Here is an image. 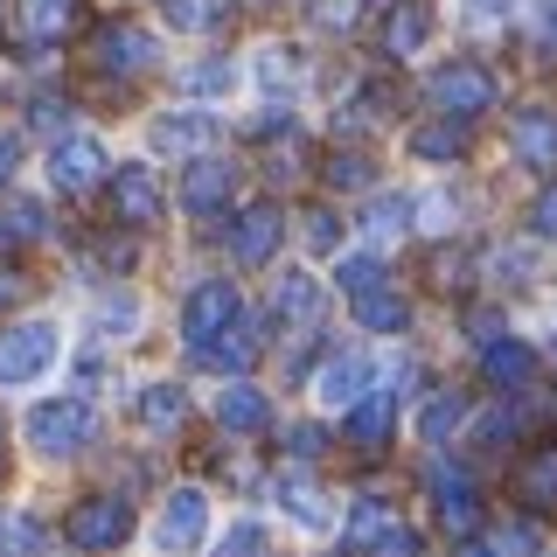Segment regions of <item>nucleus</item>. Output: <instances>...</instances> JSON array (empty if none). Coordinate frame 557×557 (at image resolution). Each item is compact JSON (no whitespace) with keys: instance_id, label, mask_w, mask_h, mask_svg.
Wrapping results in <instances>:
<instances>
[{"instance_id":"1","label":"nucleus","mask_w":557,"mask_h":557,"mask_svg":"<svg viewBox=\"0 0 557 557\" xmlns=\"http://www.w3.org/2000/svg\"><path fill=\"white\" fill-rule=\"evenodd\" d=\"M84 440H91V405H84V397H49V405L28 411V446L49 453V460L77 453Z\"/></svg>"},{"instance_id":"2","label":"nucleus","mask_w":557,"mask_h":557,"mask_svg":"<svg viewBox=\"0 0 557 557\" xmlns=\"http://www.w3.org/2000/svg\"><path fill=\"white\" fill-rule=\"evenodd\" d=\"M231 321H237V286H231V278H209V286H196L182 300V342H188V356H202V348L216 342Z\"/></svg>"},{"instance_id":"3","label":"nucleus","mask_w":557,"mask_h":557,"mask_svg":"<svg viewBox=\"0 0 557 557\" xmlns=\"http://www.w3.org/2000/svg\"><path fill=\"white\" fill-rule=\"evenodd\" d=\"M49 182H57L63 196H91L98 182H112V153H104V139H91V133L57 139V153H49Z\"/></svg>"},{"instance_id":"4","label":"nucleus","mask_w":557,"mask_h":557,"mask_svg":"<svg viewBox=\"0 0 557 557\" xmlns=\"http://www.w3.org/2000/svg\"><path fill=\"white\" fill-rule=\"evenodd\" d=\"M63 536L77 550H119L133 536V509H126V502H112V495H91V502H77V509H70Z\"/></svg>"},{"instance_id":"5","label":"nucleus","mask_w":557,"mask_h":557,"mask_svg":"<svg viewBox=\"0 0 557 557\" xmlns=\"http://www.w3.org/2000/svg\"><path fill=\"white\" fill-rule=\"evenodd\" d=\"M432 104L453 119H474V112H495V77L481 63H440L432 70Z\"/></svg>"},{"instance_id":"6","label":"nucleus","mask_w":557,"mask_h":557,"mask_svg":"<svg viewBox=\"0 0 557 557\" xmlns=\"http://www.w3.org/2000/svg\"><path fill=\"white\" fill-rule=\"evenodd\" d=\"M57 362V327L49 321H22L0 335V383H28Z\"/></svg>"},{"instance_id":"7","label":"nucleus","mask_w":557,"mask_h":557,"mask_svg":"<svg viewBox=\"0 0 557 557\" xmlns=\"http://www.w3.org/2000/svg\"><path fill=\"white\" fill-rule=\"evenodd\" d=\"M91 57H98V70H112V77H139V70H153V35L139 28V22H104L98 35H91Z\"/></svg>"},{"instance_id":"8","label":"nucleus","mask_w":557,"mask_h":557,"mask_svg":"<svg viewBox=\"0 0 557 557\" xmlns=\"http://www.w3.org/2000/svg\"><path fill=\"white\" fill-rule=\"evenodd\" d=\"M112 209H119V223H126V231H147V223L161 216V174H153L147 161L112 168Z\"/></svg>"},{"instance_id":"9","label":"nucleus","mask_w":557,"mask_h":557,"mask_svg":"<svg viewBox=\"0 0 557 557\" xmlns=\"http://www.w3.org/2000/svg\"><path fill=\"white\" fill-rule=\"evenodd\" d=\"M432 502H440V530L446 536H474L481 530V495H474V481L460 474V467H432Z\"/></svg>"},{"instance_id":"10","label":"nucleus","mask_w":557,"mask_h":557,"mask_svg":"<svg viewBox=\"0 0 557 557\" xmlns=\"http://www.w3.org/2000/svg\"><path fill=\"white\" fill-rule=\"evenodd\" d=\"M278 244H286V216H278V202H251L237 216V231H231V251L244 258V265H265V258H278Z\"/></svg>"},{"instance_id":"11","label":"nucleus","mask_w":557,"mask_h":557,"mask_svg":"<svg viewBox=\"0 0 557 557\" xmlns=\"http://www.w3.org/2000/svg\"><path fill=\"white\" fill-rule=\"evenodd\" d=\"M223 202H231V168L209 161V153H196V168L182 174V209L196 223H223Z\"/></svg>"},{"instance_id":"12","label":"nucleus","mask_w":557,"mask_h":557,"mask_svg":"<svg viewBox=\"0 0 557 557\" xmlns=\"http://www.w3.org/2000/svg\"><path fill=\"white\" fill-rule=\"evenodd\" d=\"M202 530H209V495H202V487H174L168 509H161V530H153L161 550H196Z\"/></svg>"},{"instance_id":"13","label":"nucleus","mask_w":557,"mask_h":557,"mask_svg":"<svg viewBox=\"0 0 557 557\" xmlns=\"http://www.w3.org/2000/svg\"><path fill=\"white\" fill-rule=\"evenodd\" d=\"M509 495L522 509H557V446H530L509 467Z\"/></svg>"},{"instance_id":"14","label":"nucleus","mask_w":557,"mask_h":557,"mask_svg":"<svg viewBox=\"0 0 557 557\" xmlns=\"http://www.w3.org/2000/svg\"><path fill=\"white\" fill-rule=\"evenodd\" d=\"M509 147L522 168H557V112L550 104H530V112L509 119Z\"/></svg>"},{"instance_id":"15","label":"nucleus","mask_w":557,"mask_h":557,"mask_svg":"<svg viewBox=\"0 0 557 557\" xmlns=\"http://www.w3.org/2000/svg\"><path fill=\"white\" fill-rule=\"evenodd\" d=\"M391 432H397V391H362L356 411H348V446L383 453V446H391Z\"/></svg>"},{"instance_id":"16","label":"nucleus","mask_w":557,"mask_h":557,"mask_svg":"<svg viewBox=\"0 0 557 557\" xmlns=\"http://www.w3.org/2000/svg\"><path fill=\"white\" fill-rule=\"evenodd\" d=\"M258 348H265V321H244V313H237V321L223 327V335L209 342L196 362H209V370H231V376H237V370H251Z\"/></svg>"},{"instance_id":"17","label":"nucleus","mask_w":557,"mask_h":557,"mask_svg":"<svg viewBox=\"0 0 557 557\" xmlns=\"http://www.w3.org/2000/svg\"><path fill=\"white\" fill-rule=\"evenodd\" d=\"M272 313H278L286 327H300V335H313V327H321V313H327V300H321V278L286 272V278H278V300H272Z\"/></svg>"},{"instance_id":"18","label":"nucleus","mask_w":557,"mask_h":557,"mask_svg":"<svg viewBox=\"0 0 557 557\" xmlns=\"http://www.w3.org/2000/svg\"><path fill=\"white\" fill-rule=\"evenodd\" d=\"M425 42H432V0H397L383 14V49L391 57H418Z\"/></svg>"},{"instance_id":"19","label":"nucleus","mask_w":557,"mask_h":557,"mask_svg":"<svg viewBox=\"0 0 557 557\" xmlns=\"http://www.w3.org/2000/svg\"><path fill=\"white\" fill-rule=\"evenodd\" d=\"M209 139H216V112H168L161 126H153V153H202Z\"/></svg>"},{"instance_id":"20","label":"nucleus","mask_w":557,"mask_h":557,"mask_svg":"<svg viewBox=\"0 0 557 557\" xmlns=\"http://www.w3.org/2000/svg\"><path fill=\"white\" fill-rule=\"evenodd\" d=\"M348 307H356V321H362V327H376V335H405V327H411V307H405V293H397V286L356 293Z\"/></svg>"},{"instance_id":"21","label":"nucleus","mask_w":557,"mask_h":557,"mask_svg":"<svg viewBox=\"0 0 557 557\" xmlns=\"http://www.w3.org/2000/svg\"><path fill=\"white\" fill-rule=\"evenodd\" d=\"M216 425H231V432H265V425H272L265 391H251V383H231V391L216 397Z\"/></svg>"},{"instance_id":"22","label":"nucleus","mask_w":557,"mask_h":557,"mask_svg":"<svg viewBox=\"0 0 557 557\" xmlns=\"http://www.w3.org/2000/svg\"><path fill=\"white\" fill-rule=\"evenodd\" d=\"M411 153H418V161H460V153H467V119H425V126H418L411 133Z\"/></svg>"},{"instance_id":"23","label":"nucleus","mask_w":557,"mask_h":557,"mask_svg":"<svg viewBox=\"0 0 557 557\" xmlns=\"http://www.w3.org/2000/svg\"><path fill=\"white\" fill-rule=\"evenodd\" d=\"M22 28L28 42H63L77 28V0H22Z\"/></svg>"},{"instance_id":"24","label":"nucleus","mask_w":557,"mask_h":557,"mask_svg":"<svg viewBox=\"0 0 557 557\" xmlns=\"http://www.w3.org/2000/svg\"><path fill=\"white\" fill-rule=\"evenodd\" d=\"M139 425H153V432H174L188 418V397H182V383H147V391H139Z\"/></svg>"},{"instance_id":"25","label":"nucleus","mask_w":557,"mask_h":557,"mask_svg":"<svg viewBox=\"0 0 557 557\" xmlns=\"http://www.w3.org/2000/svg\"><path fill=\"white\" fill-rule=\"evenodd\" d=\"M481 370L495 376V383H509V391H516V383H530V376H536V356H530L522 342L502 335V342H487V348H481Z\"/></svg>"},{"instance_id":"26","label":"nucleus","mask_w":557,"mask_h":557,"mask_svg":"<svg viewBox=\"0 0 557 557\" xmlns=\"http://www.w3.org/2000/svg\"><path fill=\"white\" fill-rule=\"evenodd\" d=\"M356 391H362V362H356V356L321 362V376H313V397H321V405H348Z\"/></svg>"},{"instance_id":"27","label":"nucleus","mask_w":557,"mask_h":557,"mask_svg":"<svg viewBox=\"0 0 557 557\" xmlns=\"http://www.w3.org/2000/svg\"><path fill=\"white\" fill-rule=\"evenodd\" d=\"M42 544H49V530L35 516H22V509L0 516V557H42Z\"/></svg>"},{"instance_id":"28","label":"nucleus","mask_w":557,"mask_h":557,"mask_svg":"<svg viewBox=\"0 0 557 557\" xmlns=\"http://www.w3.org/2000/svg\"><path fill=\"white\" fill-rule=\"evenodd\" d=\"M460 418H467V397H460V391H440L425 411H418V432H425V446H446Z\"/></svg>"},{"instance_id":"29","label":"nucleus","mask_w":557,"mask_h":557,"mask_svg":"<svg viewBox=\"0 0 557 557\" xmlns=\"http://www.w3.org/2000/svg\"><path fill=\"white\" fill-rule=\"evenodd\" d=\"M161 22L182 28V35H202L223 22V0H161Z\"/></svg>"},{"instance_id":"30","label":"nucleus","mask_w":557,"mask_h":557,"mask_svg":"<svg viewBox=\"0 0 557 557\" xmlns=\"http://www.w3.org/2000/svg\"><path fill=\"white\" fill-rule=\"evenodd\" d=\"M383 530H391V502L362 495V502H356V516H348V550H370Z\"/></svg>"},{"instance_id":"31","label":"nucleus","mask_w":557,"mask_h":557,"mask_svg":"<svg viewBox=\"0 0 557 557\" xmlns=\"http://www.w3.org/2000/svg\"><path fill=\"white\" fill-rule=\"evenodd\" d=\"M335 278H342V293H348V300H356V293H376V286H391L383 258H370V251H362V258H342V265H335Z\"/></svg>"},{"instance_id":"32","label":"nucleus","mask_w":557,"mask_h":557,"mask_svg":"<svg viewBox=\"0 0 557 557\" xmlns=\"http://www.w3.org/2000/svg\"><path fill=\"white\" fill-rule=\"evenodd\" d=\"M362 223H370V237H397V231H411V196H376Z\"/></svg>"},{"instance_id":"33","label":"nucleus","mask_w":557,"mask_h":557,"mask_svg":"<svg viewBox=\"0 0 557 557\" xmlns=\"http://www.w3.org/2000/svg\"><path fill=\"white\" fill-rule=\"evenodd\" d=\"M8 237H14V244L49 237V209H42V202H28V196H22V202H8Z\"/></svg>"},{"instance_id":"34","label":"nucleus","mask_w":557,"mask_h":557,"mask_svg":"<svg viewBox=\"0 0 557 557\" xmlns=\"http://www.w3.org/2000/svg\"><path fill=\"white\" fill-rule=\"evenodd\" d=\"M327 182L335 188H370V153H356V147L327 153Z\"/></svg>"},{"instance_id":"35","label":"nucleus","mask_w":557,"mask_h":557,"mask_svg":"<svg viewBox=\"0 0 557 557\" xmlns=\"http://www.w3.org/2000/svg\"><path fill=\"white\" fill-rule=\"evenodd\" d=\"M300 237H307V251H335V244H342V216H335V209H307Z\"/></svg>"},{"instance_id":"36","label":"nucleus","mask_w":557,"mask_h":557,"mask_svg":"<svg viewBox=\"0 0 557 557\" xmlns=\"http://www.w3.org/2000/svg\"><path fill=\"white\" fill-rule=\"evenodd\" d=\"M362 22V0H313V28H327V35H348Z\"/></svg>"},{"instance_id":"37","label":"nucleus","mask_w":557,"mask_h":557,"mask_svg":"<svg viewBox=\"0 0 557 557\" xmlns=\"http://www.w3.org/2000/svg\"><path fill=\"white\" fill-rule=\"evenodd\" d=\"M209 557H265V530H258V522H237V530L223 536Z\"/></svg>"},{"instance_id":"38","label":"nucleus","mask_w":557,"mask_h":557,"mask_svg":"<svg viewBox=\"0 0 557 557\" xmlns=\"http://www.w3.org/2000/svg\"><path fill=\"white\" fill-rule=\"evenodd\" d=\"M286 509H293V522H307V530H321V516H327L321 495H313V487H300V481L286 487Z\"/></svg>"},{"instance_id":"39","label":"nucleus","mask_w":557,"mask_h":557,"mask_svg":"<svg viewBox=\"0 0 557 557\" xmlns=\"http://www.w3.org/2000/svg\"><path fill=\"white\" fill-rule=\"evenodd\" d=\"M530 231H536V237H550V244H557V182L544 188V196H536V209H530Z\"/></svg>"},{"instance_id":"40","label":"nucleus","mask_w":557,"mask_h":557,"mask_svg":"<svg viewBox=\"0 0 557 557\" xmlns=\"http://www.w3.org/2000/svg\"><path fill=\"white\" fill-rule=\"evenodd\" d=\"M188 91H209V98L231 91V70H223V63H196V70H188Z\"/></svg>"},{"instance_id":"41","label":"nucleus","mask_w":557,"mask_h":557,"mask_svg":"<svg viewBox=\"0 0 557 557\" xmlns=\"http://www.w3.org/2000/svg\"><path fill=\"white\" fill-rule=\"evenodd\" d=\"M300 174H307V153L300 147H278L272 153V182H300Z\"/></svg>"},{"instance_id":"42","label":"nucleus","mask_w":557,"mask_h":557,"mask_svg":"<svg viewBox=\"0 0 557 557\" xmlns=\"http://www.w3.org/2000/svg\"><path fill=\"white\" fill-rule=\"evenodd\" d=\"M321 446H327V440H321L313 425H293V432H286V453H293V460H313Z\"/></svg>"},{"instance_id":"43","label":"nucleus","mask_w":557,"mask_h":557,"mask_svg":"<svg viewBox=\"0 0 557 557\" xmlns=\"http://www.w3.org/2000/svg\"><path fill=\"white\" fill-rule=\"evenodd\" d=\"M376 557H418V536H411V530H383Z\"/></svg>"},{"instance_id":"44","label":"nucleus","mask_w":557,"mask_h":557,"mask_svg":"<svg viewBox=\"0 0 557 557\" xmlns=\"http://www.w3.org/2000/svg\"><path fill=\"white\" fill-rule=\"evenodd\" d=\"M22 293H28V278L14 272V265H0V313H8L14 300H22Z\"/></svg>"},{"instance_id":"45","label":"nucleus","mask_w":557,"mask_h":557,"mask_svg":"<svg viewBox=\"0 0 557 557\" xmlns=\"http://www.w3.org/2000/svg\"><path fill=\"white\" fill-rule=\"evenodd\" d=\"M98 321H104V327H133V300H104Z\"/></svg>"},{"instance_id":"46","label":"nucleus","mask_w":557,"mask_h":557,"mask_svg":"<svg viewBox=\"0 0 557 557\" xmlns=\"http://www.w3.org/2000/svg\"><path fill=\"white\" fill-rule=\"evenodd\" d=\"M474 342H481V348L502 342V313H474Z\"/></svg>"},{"instance_id":"47","label":"nucleus","mask_w":557,"mask_h":557,"mask_svg":"<svg viewBox=\"0 0 557 557\" xmlns=\"http://www.w3.org/2000/svg\"><path fill=\"white\" fill-rule=\"evenodd\" d=\"M14 161H22V139H14V133H0V182L14 174Z\"/></svg>"},{"instance_id":"48","label":"nucleus","mask_w":557,"mask_h":557,"mask_svg":"<svg viewBox=\"0 0 557 557\" xmlns=\"http://www.w3.org/2000/svg\"><path fill=\"white\" fill-rule=\"evenodd\" d=\"M63 119V98H35V126H57Z\"/></svg>"},{"instance_id":"49","label":"nucleus","mask_w":557,"mask_h":557,"mask_svg":"<svg viewBox=\"0 0 557 557\" xmlns=\"http://www.w3.org/2000/svg\"><path fill=\"white\" fill-rule=\"evenodd\" d=\"M460 557H495V544H474V536H460Z\"/></svg>"},{"instance_id":"50","label":"nucleus","mask_w":557,"mask_h":557,"mask_svg":"<svg viewBox=\"0 0 557 557\" xmlns=\"http://www.w3.org/2000/svg\"><path fill=\"white\" fill-rule=\"evenodd\" d=\"M544 35L557 42V0H544Z\"/></svg>"},{"instance_id":"51","label":"nucleus","mask_w":557,"mask_h":557,"mask_svg":"<svg viewBox=\"0 0 557 557\" xmlns=\"http://www.w3.org/2000/svg\"><path fill=\"white\" fill-rule=\"evenodd\" d=\"M251 8H278V0H251Z\"/></svg>"}]
</instances>
